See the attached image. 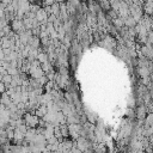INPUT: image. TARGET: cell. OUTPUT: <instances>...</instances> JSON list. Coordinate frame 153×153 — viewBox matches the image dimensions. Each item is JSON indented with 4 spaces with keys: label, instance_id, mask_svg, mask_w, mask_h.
I'll return each mask as SVG.
<instances>
[{
    "label": "cell",
    "instance_id": "obj_1",
    "mask_svg": "<svg viewBox=\"0 0 153 153\" xmlns=\"http://www.w3.org/2000/svg\"><path fill=\"white\" fill-rule=\"evenodd\" d=\"M24 121H25V125L29 127V128H34L38 125V116H34V115H30V114H26L25 117H24Z\"/></svg>",
    "mask_w": 153,
    "mask_h": 153
},
{
    "label": "cell",
    "instance_id": "obj_2",
    "mask_svg": "<svg viewBox=\"0 0 153 153\" xmlns=\"http://www.w3.org/2000/svg\"><path fill=\"white\" fill-rule=\"evenodd\" d=\"M16 31H22V30L24 29V25H23V23L22 22H18V20H16V22H13V26H12Z\"/></svg>",
    "mask_w": 153,
    "mask_h": 153
},
{
    "label": "cell",
    "instance_id": "obj_3",
    "mask_svg": "<svg viewBox=\"0 0 153 153\" xmlns=\"http://www.w3.org/2000/svg\"><path fill=\"white\" fill-rule=\"evenodd\" d=\"M47 57H48V56H47V54H44V53H40V54L37 55V60H38V62H41V64L47 62V61H48Z\"/></svg>",
    "mask_w": 153,
    "mask_h": 153
},
{
    "label": "cell",
    "instance_id": "obj_4",
    "mask_svg": "<svg viewBox=\"0 0 153 153\" xmlns=\"http://www.w3.org/2000/svg\"><path fill=\"white\" fill-rule=\"evenodd\" d=\"M145 112H146V108H145L144 105H141V107L139 108V110H138V117H139V118H141V120H142V118H145V116H146V115H145Z\"/></svg>",
    "mask_w": 153,
    "mask_h": 153
},
{
    "label": "cell",
    "instance_id": "obj_5",
    "mask_svg": "<svg viewBox=\"0 0 153 153\" xmlns=\"http://www.w3.org/2000/svg\"><path fill=\"white\" fill-rule=\"evenodd\" d=\"M7 73H9V74H11V75L13 77V75H16L18 72H17V68H16V67H12V66H11V67H9V68H7Z\"/></svg>",
    "mask_w": 153,
    "mask_h": 153
},
{
    "label": "cell",
    "instance_id": "obj_6",
    "mask_svg": "<svg viewBox=\"0 0 153 153\" xmlns=\"http://www.w3.org/2000/svg\"><path fill=\"white\" fill-rule=\"evenodd\" d=\"M5 91H6V85L3 81H0V94H4Z\"/></svg>",
    "mask_w": 153,
    "mask_h": 153
}]
</instances>
